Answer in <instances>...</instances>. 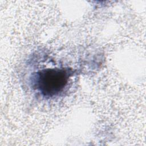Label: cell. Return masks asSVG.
I'll list each match as a JSON object with an SVG mask.
<instances>
[{
	"instance_id": "6da1fadb",
	"label": "cell",
	"mask_w": 146,
	"mask_h": 146,
	"mask_svg": "<svg viewBox=\"0 0 146 146\" xmlns=\"http://www.w3.org/2000/svg\"><path fill=\"white\" fill-rule=\"evenodd\" d=\"M70 76V73L67 70L47 68L36 72L33 82L43 96L51 98L64 90Z\"/></svg>"
}]
</instances>
